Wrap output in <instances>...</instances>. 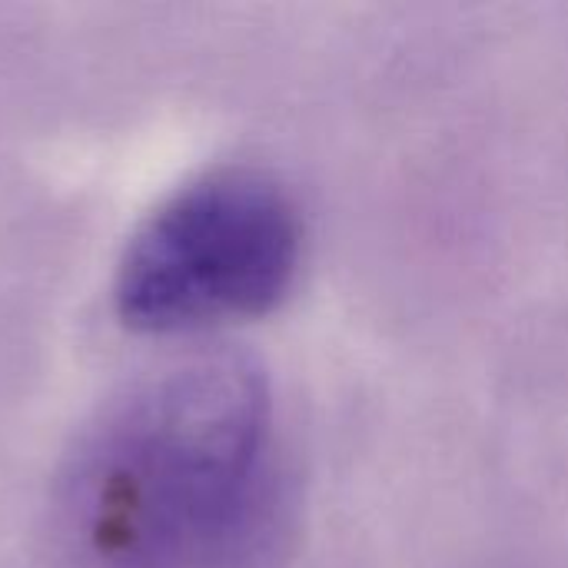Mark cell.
Masks as SVG:
<instances>
[{
  "mask_svg": "<svg viewBox=\"0 0 568 568\" xmlns=\"http://www.w3.org/2000/svg\"><path fill=\"white\" fill-rule=\"evenodd\" d=\"M303 260L290 193L256 170H216L176 190L130 240L113 300L140 333H196L270 313Z\"/></svg>",
  "mask_w": 568,
  "mask_h": 568,
  "instance_id": "obj_2",
  "label": "cell"
},
{
  "mask_svg": "<svg viewBox=\"0 0 568 568\" xmlns=\"http://www.w3.org/2000/svg\"><path fill=\"white\" fill-rule=\"evenodd\" d=\"M63 529L80 568H276L290 473L263 369L206 353L133 386L73 456Z\"/></svg>",
  "mask_w": 568,
  "mask_h": 568,
  "instance_id": "obj_1",
  "label": "cell"
}]
</instances>
